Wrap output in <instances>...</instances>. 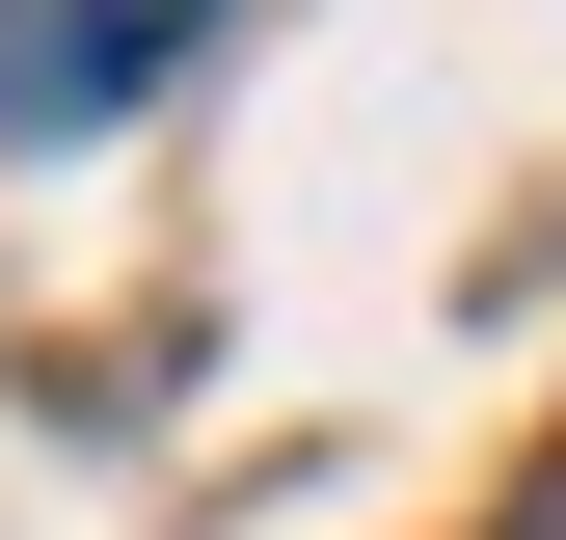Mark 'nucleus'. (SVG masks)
Returning a JSON list of instances; mask_svg holds the SVG:
<instances>
[{
  "label": "nucleus",
  "instance_id": "nucleus-1",
  "mask_svg": "<svg viewBox=\"0 0 566 540\" xmlns=\"http://www.w3.org/2000/svg\"><path fill=\"white\" fill-rule=\"evenodd\" d=\"M217 28H243V0H0V135H108V108H163Z\"/></svg>",
  "mask_w": 566,
  "mask_h": 540
}]
</instances>
